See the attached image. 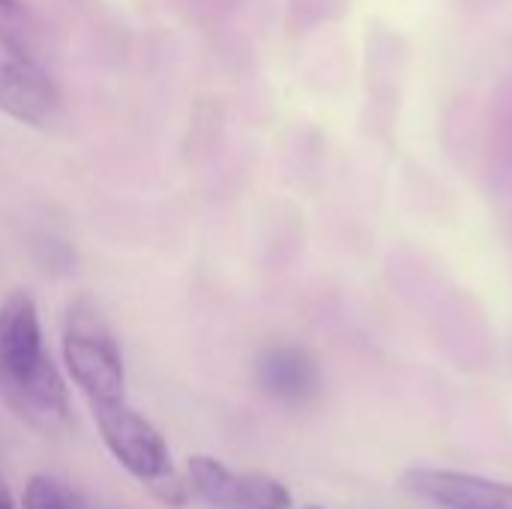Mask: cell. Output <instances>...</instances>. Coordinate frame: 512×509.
<instances>
[{
	"label": "cell",
	"mask_w": 512,
	"mask_h": 509,
	"mask_svg": "<svg viewBox=\"0 0 512 509\" xmlns=\"http://www.w3.org/2000/svg\"><path fill=\"white\" fill-rule=\"evenodd\" d=\"M48 33L24 0H0V54L45 66Z\"/></svg>",
	"instance_id": "52a82bcc"
},
{
	"label": "cell",
	"mask_w": 512,
	"mask_h": 509,
	"mask_svg": "<svg viewBox=\"0 0 512 509\" xmlns=\"http://www.w3.org/2000/svg\"><path fill=\"white\" fill-rule=\"evenodd\" d=\"M63 372L87 396V405H105L126 399V369L120 342L90 297H78L66 306L63 318Z\"/></svg>",
	"instance_id": "6da1fadb"
},
{
	"label": "cell",
	"mask_w": 512,
	"mask_h": 509,
	"mask_svg": "<svg viewBox=\"0 0 512 509\" xmlns=\"http://www.w3.org/2000/svg\"><path fill=\"white\" fill-rule=\"evenodd\" d=\"M90 411H93L105 450L144 489L162 483L168 474L177 471L162 432L141 411H135L126 399L90 405Z\"/></svg>",
	"instance_id": "7a4b0ae2"
},
{
	"label": "cell",
	"mask_w": 512,
	"mask_h": 509,
	"mask_svg": "<svg viewBox=\"0 0 512 509\" xmlns=\"http://www.w3.org/2000/svg\"><path fill=\"white\" fill-rule=\"evenodd\" d=\"M294 498L285 483L270 474L246 471L237 474V504L234 509H291Z\"/></svg>",
	"instance_id": "9c48e42d"
},
{
	"label": "cell",
	"mask_w": 512,
	"mask_h": 509,
	"mask_svg": "<svg viewBox=\"0 0 512 509\" xmlns=\"http://www.w3.org/2000/svg\"><path fill=\"white\" fill-rule=\"evenodd\" d=\"M258 384L285 405H306L321 390V369L306 348L276 345L258 360Z\"/></svg>",
	"instance_id": "8992f818"
},
{
	"label": "cell",
	"mask_w": 512,
	"mask_h": 509,
	"mask_svg": "<svg viewBox=\"0 0 512 509\" xmlns=\"http://www.w3.org/2000/svg\"><path fill=\"white\" fill-rule=\"evenodd\" d=\"M0 111L24 126L51 129L63 114V96L45 66L0 54Z\"/></svg>",
	"instance_id": "5b68a950"
},
{
	"label": "cell",
	"mask_w": 512,
	"mask_h": 509,
	"mask_svg": "<svg viewBox=\"0 0 512 509\" xmlns=\"http://www.w3.org/2000/svg\"><path fill=\"white\" fill-rule=\"evenodd\" d=\"M402 486L438 509H512V486L453 468H408Z\"/></svg>",
	"instance_id": "277c9868"
},
{
	"label": "cell",
	"mask_w": 512,
	"mask_h": 509,
	"mask_svg": "<svg viewBox=\"0 0 512 509\" xmlns=\"http://www.w3.org/2000/svg\"><path fill=\"white\" fill-rule=\"evenodd\" d=\"M24 509H75V498L69 486L51 474H33L21 492Z\"/></svg>",
	"instance_id": "30bf717a"
},
{
	"label": "cell",
	"mask_w": 512,
	"mask_h": 509,
	"mask_svg": "<svg viewBox=\"0 0 512 509\" xmlns=\"http://www.w3.org/2000/svg\"><path fill=\"white\" fill-rule=\"evenodd\" d=\"M0 509H15V498H12V492H9L3 477H0Z\"/></svg>",
	"instance_id": "8fae6325"
},
{
	"label": "cell",
	"mask_w": 512,
	"mask_h": 509,
	"mask_svg": "<svg viewBox=\"0 0 512 509\" xmlns=\"http://www.w3.org/2000/svg\"><path fill=\"white\" fill-rule=\"evenodd\" d=\"M186 480L192 498L204 501L207 507L234 509L237 504V474L213 456H189L186 459Z\"/></svg>",
	"instance_id": "ba28073f"
},
{
	"label": "cell",
	"mask_w": 512,
	"mask_h": 509,
	"mask_svg": "<svg viewBox=\"0 0 512 509\" xmlns=\"http://www.w3.org/2000/svg\"><path fill=\"white\" fill-rule=\"evenodd\" d=\"M48 363L39 306L30 291L15 288L0 303V393L33 381Z\"/></svg>",
	"instance_id": "3957f363"
},
{
	"label": "cell",
	"mask_w": 512,
	"mask_h": 509,
	"mask_svg": "<svg viewBox=\"0 0 512 509\" xmlns=\"http://www.w3.org/2000/svg\"><path fill=\"white\" fill-rule=\"evenodd\" d=\"M303 509H324V507H312V504H309V507H303Z\"/></svg>",
	"instance_id": "7c38bea8"
}]
</instances>
